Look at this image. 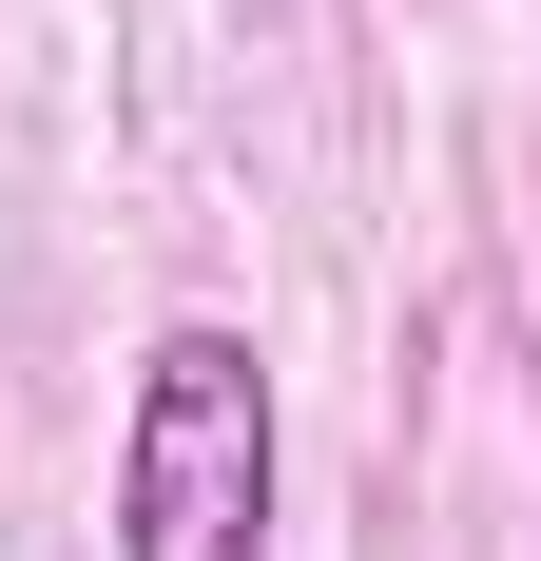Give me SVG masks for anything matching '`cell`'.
Masks as SVG:
<instances>
[{"instance_id": "1", "label": "cell", "mask_w": 541, "mask_h": 561, "mask_svg": "<svg viewBox=\"0 0 541 561\" xmlns=\"http://www.w3.org/2000/svg\"><path fill=\"white\" fill-rule=\"evenodd\" d=\"M116 561H270V348L232 330V310H174V330L136 348Z\"/></svg>"}]
</instances>
